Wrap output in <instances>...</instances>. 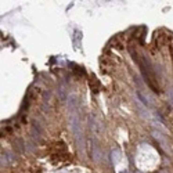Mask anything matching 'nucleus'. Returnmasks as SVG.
<instances>
[{
	"mask_svg": "<svg viewBox=\"0 0 173 173\" xmlns=\"http://www.w3.org/2000/svg\"><path fill=\"white\" fill-rule=\"evenodd\" d=\"M89 86H90L92 92H94V93H98V92H100V89H101V85H100V80L96 78V75H92V76H90V80H89Z\"/></svg>",
	"mask_w": 173,
	"mask_h": 173,
	"instance_id": "2",
	"label": "nucleus"
},
{
	"mask_svg": "<svg viewBox=\"0 0 173 173\" xmlns=\"http://www.w3.org/2000/svg\"><path fill=\"white\" fill-rule=\"evenodd\" d=\"M169 42V36L168 35H162V32H157L155 37H154V43L157 44V47H162L163 44H166Z\"/></svg>",
	"mask_w": 173,
	"mask_h": 173,
	"instance_id": "1",
	"label": "nucleus"
}]
</instances>
